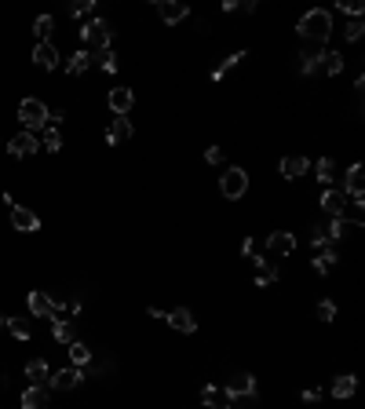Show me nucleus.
<instances>
[{
  "mask_svg": "<svg viewBox=\"0 0 365 409\" xmlns=\"http://www.w3.org/2000/svg\"><path fill=\"white\" fill-rule=\"evenodd\" d=\"M354 391H358V377H354V373H340V377H333V387H329V395H333L336 402L351 398Z\"/></svg>",
  "mask_w": 365,
  "mask_h": 409,
  "instance_id": "24",
  "label": "nucleus"
},
{
  "mask_svg": "<svg viewBox=\"0 0 365 409\" xmlns=\"http://www.w3.org/2000/svg\"><path fill=\"white\" fill-rule=\"evenodd\" d=\"M26 307H30V314H33V318H55L52 296H48V292H40V289L26 292Z\"/></svg>",
  "mask_w": 365,
  "mask_h": 409,
  "instance_id": "18",
  "label": "nucleus"
},
{
  "mask_svg": "<svg viewBox=\"0 0 365 409\" xmlns=\"http://www.w3.org/2000/svg\"><path fill=\"white\" fill-rule=\"evenodd\" d=\"M0 329H8V314H0Z\"/></svg>",
  "mask_w": 365,
  "mask_h": 409,
  "instance_id": "46",
  "label": "nucleus"
},
{
  "mask_svg": "<svg viewBox=\"0 0 365 409\" xmlns=\"http://www.w3.org/2000/svg\"><path fill=\"white\" fill-rule=\"evenodd\" d=\"M164 326H168L172 333L194 336V333H198V318H194V311H186V307H172V311L164 314Z\"/></svg>",
  "mask_w": 365,
  "mask_h": 409,
  "instance_id": "9",
  "label": "nucleus"
},
{
  "mask_svg": "<svg viewBox=\"0 0 365 409\" xmlns=\"http://www.w3.org/2000/svg\"><path fill=\"white\" fill-rule=\"evenodd\" d=\"M343 66H347V59H343V52H321V62H318V70L325 73V77H340Z\"/></svg>",
  "mask_w": 365,
  "mask_h": 409,
  "instance_id": "25",
  "label": "nucleus"
},
{
  "mask_svg": "<svg viewBox=\"0 0 365 409\" xmlns=\"http://www.w3.org/2000/svg\"><path fill=\"white\" fill-rule=\"evenodd\" d=\"M18 121H23V128L26 132H37V128H44L48 124V106H44V99H23L18 102Z\"/></svg>",
  "mask_w": 365,
  "mask_h": 409,
  "instance_id": "5",
  "label": "nucleus"
},
{
  "mask_svg": "<svg viewBox=\"0 0 365 409\" xmlns=\"http://www.w3.org/2000/svg\"><path fill=\"white\" fill-rule=\"evenodd\" d=\"M106 106H110L114 117H128V114H132V106H136V92L128 88V84H117V88L106 92Z\"/></svg>",
  "mask_w": 365,
  "mask_h": 409,
  "instance_id": "6",
  "label": "nucleus"
},
{
  "mask_svg": "<svg viewBox=\"0 0 365 409\" xmlns=\"http://www.w3.org/2000/svg\"><path fill=\"white\" fill-rule=\"evenodd\" d=\"M37 150H40V143H37L33 132H18V136L8 143V154H11V158H33Z\"/></svg>",
  "mask_w": 365,
  "mask_h": 409,
  "instance_id": "17",
  "label": "nucleus"
},
{
  "mask_svg": "<svg viewBox=\"0 0 365 409\" xmlns=\"http://www.w3.org/2000/svg\"><path fill=\"white\" fill-rule=\"evenodd\" d=\"M321 52H325V48H321V45H304V48H299V73H304V77H311V73H318V62H321Z\"/></svg>",
  "mask_w": 365,
  "mask_h": 409,
  "instance_id": "19",
  "label": "nucleus"
},
{
  "mask_svg": "<svg viewBox=\"0 0 365 409\" xmlns=\"http://www.w3.org/2000/svg\"><path fill=\"white\" fill-rule=\"evenodd\" d=\"M267 252L277 256V260H289V256L296 252V234L285 227V230H270L267 234Z\"/></svg>",
  "mask_w": 365,
  "mask_h": 409,
  "instance_id": "8",
  "label": "nucleus"
},
{
  "mask_svg": "<svg viewBox=\"0 0 365 409\" xmlns=\"http://www.w3.org/2000/svg\"><path fill=\"white\" fill-rule=\"evenodd\" d=\"M241 59H249V52H245V48H238V52L223 55V59L216 62V70L208 73V81H212V84H220V81H223V77H227L230 70H238V66H241Z\"/></svg>",
  "mask_w": 365,
  "mask_h": 409,
  "instance_id": "16",
  "label": "nucleus"
},
{
  "mask_svg": "<svg viewBox=\"0 0 365 409\" xmlns=\"http://www.w3.org/2000/svg\"><path fill=\"white\" fill-rule=\"evenodd\" d=\"M80 380H84V373L77 369V365H66V369H55V373L48 377L52 391H73V387H80Z\"/></svg>",
  "mask_w": 365,
  "mask_h": 409,
  "instance_id": "15",
  "label": "nucleus"
},
{
  "mask_svg": "<svg viewBox=\"0 0 365 409\" xmlns=\"http://www.w3.org/2000/svg\"><path fill=\"white\" fill-rule=\"evenodd\" d=\"M318 208L325 212L329 220H336V216H343V212H347V194H343L340 186H329V190L318 198Z\"/></svg>",
  "mask_w": 365,
  "mask_h": 409,
  "instance_id": "12",
  "label": "nucleus"
},
{
  "mask_svg": "<svg viewBox=\"0 0 365 409\" xmlns=\"http://www.w3.org/2000/svg\"><path fill=\"white\" fill-rule=\"evenodd\" d=\"M95 11V0H77V4H70V15L73 18H88Z\"/></svg>",
  "mask_w": 365,
  "mask_h": 409,
  "instance_id": "40",
  "label": "nucleus"
},
{
  "mask_svg": "<svg viewBox=\"0 0 365 409\" xmlns=\"http://www.w3.org/2000/svg\"><path fill=\"white\" fill-rule=\"evenodd\" d=\"M314 318L321 321V326H333L336 321V300H321V304L314 307Z\"/></svg>",
  "mask_w": 365,
  "mask_h": 409,
  "instance_id": "34",
  "label": "nucleus"
},
{
  "mask_svg": "<svg viewBox=\"0 0 365 409\" xmlns=\"http://www.w3.org/2000/svg\"><path fill=\"white\" fill-rule=\"evenodd\" d=\"M336 11L340 15H351V18H361V0H336Z\"/></svg>",
  "mask_w": 365,
  "mask_h": 409,
  "instance_id": "38",
  "label": "nucleus"
},
{
  "mask_svg": "<svg viewBox=\"0 0 365 409\" xmlns=\"http://www.w3.org/2000/svg\"><path fill=\"white\" fill-rule=\"evenodd\" d=\"M314 179L329 186V183L336 179V161H333V158H318V165H314Z\"/></svg>",
  "mask_w": 365,
  "mask_h": 409,
  "instance_id": "30",
  "label": "nucleus"
},
{
  "mask_svg": "<svg viewBox=\"0 0 365 409\" xmlns=\"http://www.w3.org/2000/svg\"><path fill=\"white\" fill-rule=\"evenodd\" d=\"M223 409H241V405H238V402H227V405H223Z\"/></svg>",
  "mask_w": 365,
  "mask_h": 409,
  "instance_id": "47",
  "label": "nucleus"
},
{
  "mask_svg": "<svg viewBox=\"0 0 365 409\" xmlns=\"http://www.w3.org/2000/svg\"><path fill=\"white\" fill-rule=\"evenodd\" d=\"M343 37H347L351 45H358V40L365 37V23H361V18H351V23L343 26Z\"/></svg>",
  "mask_w": 365,
  "mask_h": 409,
  "instance_id": "37",
  "label": "nucleus"
},
{
  "mask_svg": "<svg viewBox=\"0 0 365 409\" xmlns=\"http://www.w3.org/2000/svg\"><path fill=\"white\" fill-rule=\"evenodd\" d=\"M18 405H23V409H52L48 387H37V384H30L26 391H23V398H18Z\"/></svg>",
  "mask_w": 365,
  "mask_h": 409,
  "instance_id": "22",
  "label": "nucleus"
},
{
  "mask_svg": "<svg viewBox=\"0 0 365 409\" xmlns=\"http://www.w3.org/2000/svg\"><path fill=\"white\" fill-rule=\"evenodd\" d=\"M59 48L52 45V40H44V45H37L33 48V66H40V70H55L59 66Z\"/></svg>",
  "mask_w": 365,
  "mask_h": 409,
  "instance_id": "23",
  "label": "nucleus"
},
{
  "mask_svg": "<svg viewBox=\"0 0 365 409\" xmlns=\"http://www.w3.org/2000/svg\"><path fill=\"white\" fill-rule=\"evenodd\" d=\"M241 256H245V260H252V256H256V238H252V234H245V238H241V249H238Z\"/></svg>",
  "mask_w": 365,
  "mask_h": 409,
  "instance_id": "42",
  "label": "nucleus"
},
{
  "mask_svg": "<svg viewBox=\"0 0 365 409\" xmlns=\"http://www.w3.org/2000/svg\"><path fill=\"white\" fill-rule=\"evenodd\" d=\"M154 8H157L164 26H179V23H186V18H190V8L183 4V0H157Z\"/></svg>",
  "mask_w": 365,
  "mask_h": 409,
  "instance_id": "13",
  "label": "nucleus"
},
{
  "mask_svg": "<svg viewBox=\"0 0 365 409\" xmlns=\"http://www.w3.org/2000/svg\"><path fill=\"white\" fill-rule=\"evenodd\" d=\"M11 227L18 234H37L40 230V216H37V212H30L26 205H11Z\"/></svg>",
  "mask_w": 365,
  "mask_h": 409,
  "instance_id": "14",
  "label": "nucleus"
},
{
  "mask_svg": "<svg viewBox=\"0 0 365 409\" xmlns=\"http://www.w3.org/2000/svg\"><path fill=\"white\" fill-rule=\"evenodd\" d=\"M80 40H84L88 48L110 52V45H114V26L106 23V18H88V23L80 26Z\"/></svg>",
  "mask_w": 365,
  "mask_h": 409,
  "instance_id": "4",
  "label": "nucleus"
},
{
  "mask_svg": "<svg viewBox=\"0 0 365 409\" xmlns=\"http://www.w3.org/2000/svg\"><path fill=\"white\" fill-rule=\"evenodd\" d=\"M299 398H304L307 405H318L321 402V387H304V395H299Z\"/></svg>",
  "mask_w": 365,
  "mask_h": 409,
  "instance_id": "43",
  "label": "nucleus"
},
{
  "mask_svg": "<svg viewBox=\"0 0 365 409\" xmlns=\"http://www.w3.org/2000/svg\"><path fill=\"white\" fill-rule=\"evenodd\" d=\"M40 146H44L48 154H59V150L66 146V139H62V132H59L55 124H44V143H40Z\"/></svg>",
  "mask_w": 365,
  "mask_h": 409,
  "instance_id": "33",
  "label": "nucleus"
},
{
  "mask_svg": "<svg viewBox=\"0 0 365 409\" xmlns=\"http://www.w3.org/2000/svg\"><path fill=\"white\" fill-rule=\"evenodd\" d=\"M296 33L304 45H321L325 48L329 45V37H333V11L329 8H311L299 15V23H296Z\"/></svg>",
  "mask_w": 365,
  "mask_h": 409,
  "instance_id": "1",
  "label": "nucleus"
},
{
  "mask_svg": "<svg viewBox=\"0 0 365 409\" xmlns=\"http://www.w3.org/2000/svg\"><path fill=\"white\" fill-rule=\"evenodd\" d=\"M95 59H99V70L102 73H117V55L114 52H99Z\"/></svg>",
  "mask_w": 365,
  "mask_h": 409,
  "instance_id": "39",
  "label": "nucleus"
},
{
  "mask_svg": "<svg viewBox=\"0 0 365 409\" xmlns=\"http://www.w3.org/2000/svg\"><path fill=\"white\" fill-rule=\"evenodd\" d=\"M336 267H340V256H336V249H321L318 256H311V271H314L318 278H329Z\"/></svg>",
  "mask_w": 365,
  "mask_h": 409,
  "instance_id": "21",
  "label": "nucleus"
},
{
  "mask_svg": "<svg viewBox=\"0 0 365 409\" xmlns=\"http://www.w3.org/2000/svg\"><path fill=\"white\" fill-rule=\"evenodd\" d=\"M249 168L241 165H227L223 168V176H220V194H223V201H241L245 194H249Z\"/></svg>",
  "mask_w": 365,
  "mask_h": 409,
  "instance_id": "2",
  "label": "nucleus"
},
{
  "mask_svg": "<svg viewBox=\"0 0 365 409\" xmlns=\"http://www.w3.org/2000/svg\"><path fill=\"white\" fill-rule=\"evenodd\" d=\"M88 362H92V348L84 340H73L70 343V365H77V369H80V365H88Z\"/></svg>",
  "mask_w": 365,
  "mask_h": 409,
  "instance_id": "31",
  "label": "nucleus"
},
{
  "mask_svg": "<svg viewBox=\"0 0 365 409\" xmlns=\"http://www.w3.org/2000/svg\"><path fill=\"white\" fill-rule=\"evenodd\" d=\"M132 136H136V124L128 117H110V124H106V132H102L106 146H124Z\"/></svg>",
  "mask_w": 365,
  "mask_h": 409,
  "instance_id": "11",
  "label": "nucleus"
},
{
  "mask_svg": "<svg viewBox=\"0 0 365 409\" xmlns=\"http://www.w3.org/2000/svg\"><path fill=\"white\" fill-rule=\"evenodd\" d=\"M227 405V398H223V391L216 384H205L201 387V402H198V409H223Z\"/></svg>",
  "mask_w": 365,
  "mask_h": 409,
  "instance_id": "29",
  "label": "nucleus"
},
{
  "mask_svg": "<svg viewBox=\"0 0 365 409\" xmlns=\"http://www.w3.org/2000/svg\"><path fill=\"white\" fill-rule=\"evenodd\" d=\"M92 62H95V55H92L88 48H80V52H73V55H70V62H66V73H70V77H80L84 70L92 66Z\"/></svg>",
  "mask_w": 365,
  "mask_h": 409,
  "instance_id": "28",
  "label": "nucleus"
},
{
  "mask_svg": "<svg viewBox=\"0 0 365 409\" xmlns=\"http://www.w3.org/2000/svg\"><path fill=\"white\" fill-rule=\"evenodd\" d=\"M8 333H11L15 340H23V343H26V340L33 336V333H30V326H26L23 318H8Z\"/></svg>",
  "mask_w": 365,
  "mask_h": 409,
  "instance_id": "36",
  "label": "nucleus"
},
{
  "mask_svg": "<svg viewBox=\"0 0 365 409\" xmlns=\"http://www.w3.org/2000/svg\"><path fill=\"white\" fill-rule=\"evenodd\" d=\"M249 263L256 267V271H252V285H256V289H270V285L277 282V278H282V274H277V267L267 260V256H260V252H256Z\"/></svg>",
  "mask_w": 365,
  "mask_h": 409,
  "instance_id": "10",
  "label": "nucleus"
},
{
  "mask_svg": "<svg viewBox=\"0 0 365 409\" xmlns=\"http://www.w3.org/2000/svg\"><path fill=\"white\" fill-rule=\"evenodd\" d=\"M33 33H37V45H44V40H52V33H55V18H52V15H37Z\"/></svg>",
  "mask_w": 365,
  "mask_h": 409,
  "instance_id": "32",
  "label": "nucleus"
},
{
  "mask_svg": "<svg viewBox=\"0 0 365 409\" xmlns=\"http://www.w3.org/2000/svg\"><path fill=\"white\" fill-rule=\"evenodd\" d=\"M311 249H333V238H329V230L325 227H318V223H311Z\"/></svg>",
  "mask_w": 365,
  "mask_h": 409,
  "instance_id": "35",
  "label": "nucleus"
},
{
  "mask_svg": "<svg viewBox=\"0 0 365 409\" xmlns=\"http://www.w3.org/2000/svg\"><path fill=\"white\" fill-rule=\"evenodd\" d=\"M194 30H198L201 37H208V33H212V23H208V18L201 15V18H198V26H194Z\"/></svg>",
  "mask_w": 365,
  "mask_h": 409,
  "instance_id": "44",
  "label": "nucleus"
},
{
  "mask_svg": "<svg viewBox=\"0 0 365 409\" xmlns=\"http://www.w3.org/2000/svg\"><path fill=\"white\" fill-rule=\"evenodd\" d=\"M223 158H227V150H223L220 143H212V146L205 150V161H208V165H223Z\"/></svg>",
  "mask_w": 365,
  "mask_h": 409,
  "instance_id": "41",
  "label": "nucleus"
},
{
  "mask_svg": "<svg viewBox=\"0 0 365 409\" xmlns=\"http://www.w3.org/2000/svg\"><path fill=\"white\" fill-rule=\"evenodd\" d=\"M223 398L227 402H245V398H256V391H260V384H256V377L252 373H230L227 380H223Z\"/></svg>",
  "mask_w": 365,
  "mask_h": 409,
  "instance_id": "3",
  "label": "nucleus"
},
{
  "mask_svg": "<svg viewBox=\"0 0 365 409\" xmlns=\"http://www.w3.org/2000/svg\"><path fill=\"white\" fill-rule=\"evenodd\" d=\"M307 172H311V158H304V154H289V158H282V161H277V176H282L285 183L304 179Z\"/></svg>",
  "mask_w": 365,
  "mask_h": 409,
  "instance_id": "7",
  "label": "nucleus"
},
{
  "mask_svg": "<svg viewBox=\"0 0 365 409\" xmlns=\"http://www.w3.org/2000/svg\"><path fill=\"white\" fill-rule=\"evenodd\" d=\"M361 227H365L361 220H347V216H336V220H329V227H325V230H329V238H333V242H343V238H351V234H358Z\"/></svg>",
  "mask_w": 365,
  "mask_h": 409,
  "instance_id": "20",
  "label": "nucleus"
},
{
  "mask_svg": "<svg viewBox=\"0 0 365 409\" xmlns=\"http://www.w3.org/2000/svg\"><path fill=\"white\" fill-rule=\"evenodd\" d=\"M52 336L62 343V348H70V343L77 340V333H73V321H70V318H59V314H55V318H52Z\"/></svg>",
  "mask_w": 365,
  "mask_h": 409,
  "instance_id": "27",
  "label": "nucleus"
},
{
  "mask_svg": "<svg viewBox=\"0 0 365 409\" xmlns=\"http://www.w3.org/2000/svg\"><path fill=\"white\" fill-rule=\"evenodd\" d=\"M48 377H52V369H48L44 358H30V362H26V380H30V384L48 387Z\"/></svg>",
  "mask_w": 365,
  "mask_h": 409,
  "instance_id": "26",
  "label": "nucleus"
},
{
  "mask_svg": "<svg viewBox=\"0 0 365 409\" xmlns=\"http://www.w3.org/2000/svg\"><path fill=\"white\" fill-rule=\"evenodd\" d=\"M220 8H223V11H227V15H230V11H238V8H241V4H238V0H223V4H220Z\"/></svg>",
  "mask_w": 365,
  "mask_h": 409,
  "instance_id": "45",
  "label": "nucleus"
}]
</instances>
